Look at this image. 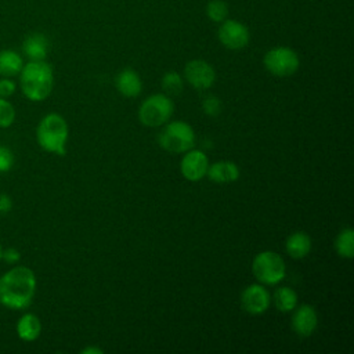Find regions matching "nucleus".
<instances>
[{
  "label": "nucleus",
  "instance_id": "1",
  "mask_svg": "<svg viewBox=\"0 0 354 354\" xmlns=\"http://www.w3.org/2000/svg\"><path fill=\"white\" fill-rule=\"evenodd\" d=\"M36 275L26 266H14L0 277V304L8 310L28 308L36 293Z\"/></svg>",
  "mask_w": 354,
  "mask_h": 354
},
{
  "label": "nucleus",
  "instance_id": "2",
  "mask_svg": "<svg viewBox=\"0 0 354 354\" xmlns=\"http://www.w3.org/2000/svg\"><path fill=\"white\" fill-rule=\"evenodd\" d=\"M19 86L24 95L30 101L46 100L54 86V72L48 62L29 61L19 72Z\"/></svg>",
  "mask_w": 354,
  "mask_h": 354
},
{
  "label": "nucleus",
  "instance_id": "3",
  "mask_svg": "<svg viewBox=\"0 0 354 354\" xmlns=\"http://www.w3.org/2000/svg\"><path fill=\"white\" fill-rule=\"evenodd\" d=\"M68 136L69 127L66 120L55 112L43 116L36 129V140L40 148L57 155L65 153Z\"/></svg>",
  "mask_w": 354,
  "mask_h": 354
},
{
  "label": "nucleus",
  "instance_id": "4",
  "mask_svg": "<svg viewBox=\"0 0 354 354\" xmlns=\"http://www.w3.org/2000/svg\"><path fill=\"white\" fill-rule=\"evenodd\" d=\"M195 131L194 129L184 120H174L167 123L163 130L159 133L158 141L159 145L174 153L187 152L195 145Z\"/></svg>",
  "mask_w": 354,
  "mask_h": 354
},
{
  "label": "nucleus",
  "instance_id": "5",
  "mask_svg": "<svg viewBox=\"0 0 354 354\" xmlns=\"http://www.w3.org/2000/svg\"><path fill=\"white\" fill-rule=\"evenodd\" d=\"M252 272L259 282L264 285H275L283 279L286 266L278 253L272 250H264L257 253L253 259Z\"/></svg>",
  "mask_w": 354,
  "mask_h": 354
},
{
  "label": "nucleus",
  "instance_id": "6",
  "mask_svg": "<svg viewBox=\"0 0 354 354\" xmlns=\"http://www.w3.org/2000/svg\"><path fill=\"white\" fill-rule=\"evenodd\" d=\"M173 111L174 104L166 94H152L140 105L138 119L148 127H158L170 119Z\"/></svg>",
  "mask_w": 354,
  "mask_h": 354
},
{
  "label": "nucleus",
  "instance_id": "7",
  "mask_svg": "<svg viewBox=\"0 0 354 354\" xmlns=\"http://www.w3.org/2000/svg\"><path fill=\"white\" fill-rule=\"evenodd\" d=\"M266 69L278 77H286L293 75L300 65L299 55L295 50L279 46L268 50L263 58Z\"/></svg>",
  "mask_w": 354,
  "mask_h": 354
},
{
  "label": "nucleus",
  "instance_id": "8",
  "mask_svg": "<svg viewBox=\"0 0 354 354\" xmlns=\"http://www.w3.org/2000/svg\"><path fill=\"white\" fill-rule=\"evenodd\" d=\"M217 36L220 43L230 50L245 48L250 40V33L246 25L235 19L223 21L217 30Z\"/></svg>",
  "mask_w": 354,
  "mask_h": 354
},
{
  "label": "nucleus",
  "instance_id": "9",
  "mask_svg": "<svg viewBox=\"0 0 354 354\" xmlns=\"http://www.w3.org/2000/svg\"><path fill=\"white\" fill-rule=\"evenodd\" d=\"M184 77L196 90H206L214 84L216 72L213 66L203 59H192L184 68Z\"/></svg>",
  "mask_w": 354,
  "mask_h": 354
},
{
  "label": "nucleus",
  "instance_id": "10",
  "mask_svg": "<svg viewBox=\"0 0 354 354\" xmlns=\"http://www.w3.org/2000/svg\"><path fill=\"white\" fill-rule=\"evenodd\" d=\"M271 303L268 290L263 285L252 283L243 289L241 295V304L243 310L252 315L263 314Z\"/></svg>",
  "mask_w": 354,
  "mask_h": 354
},
{
  "label": "nucleus",
  "instance_id": "11",
  "mask_svg": "<svg viewBox=\"0 0 354 354\" xmlns=\"http://www.w3.org/2000/svg\"><path fill=\"white\" fill-rule=\"evenodd\" d=\"M207 167H209V159L205 155V152L199 149H192V148L185 152L180 163L181 174L188 181L202 180L207 173Z\"/></svg>",
  "mask_w": 354,
  "mask_h": 354
},
{
  "label": "nucleus",
  "instance_id": "12",
  "mask_svg": "<svg viewBox=\"0 0 354 354\" xmlns=\"http://www.w3.org/2000/svg\"><path fill=\"white\" fill-rule=\"evenodd\" d=\"M318 325V315L313 306L301 304L295 307V313L292 315V328L296 335L307 337L314 333Z\"/></svg>",
  "mask_w": 354,
  "mask_h": 354
},
{
  "label": "nucleus",
  "instance_id": "13",
  "mask_svg": "<svg viewBox=\"0 0 354 354\" xmlns=\"http://www.w3.org/2000/svg\"><path fill=\"white\" fill-rule=\"evenodd\" d=\"M50 43L46 35L40 32H33L28 35L22 41V53L29 58V61H43L48 54Z\"/></svg>",
  "mask_w": 354,
  "mask_h": 354
},
{
  "label": "nucleus",
  "instance_id": "14",
  "mask_svg": "<svg viewBox=\"0 0 354 354\" xmlns=\"http://www.w3.org/2000/svg\"><path fill=\"white\" fill-rule=\"evenodd\" d=\"M115 84H116L118 91L120 94H123L124 97H137V95H140V93L142 90L141 77L131 68H126V69L120 71L116 75Z\"/></svg>",
  "mask_w": 354,
  "mask_h": 354
},
{
  "label": "nucleus",
  "instance_id": "15",
  "mask_svg": "<svg viewBox=\"0 0 354 354\" xmlns=\"http://www.w3.org/2000/svg\"><path fill=\"white\" fill-rule=\"evenodd\" d=\"M206 176L214 183H234L239 177V167L234 162L220 160L209 165Z\"/></svg>",
  "mask_w": 354,
  "mask_h": 354
},
{
  "label": "nucleus",
  "instance_id": "16",
  "mask_svg": "<svg viewBox=\"0 0 354 354\" xmlns=\"http://www.w3.org/2000/svg\"><path fill=\"white\" fill-rule=\"evenodd\" d=\"M41 333V322L37 315L25 313L17 322V335L24 342H33Z\"/></svg>",
  "mask_w": 354,
  "mask_h": 354
},
{
  "label": "nucleus",
  "instance_id": "17",
  "mask_svg": "<svg viewBox=\"0 0 354 354\" xmlns=\"http://www.w3.org/2000/svg\"><path fill=\"white\" fill-rule=\"evenodd\" d=\"M285 249L292 259H303L311 250V238L304 231H296L288 236Z\"/></svg>",
  "mask_w": 354,
  "mask_h": 354
},
{
  "label": "nucleus",
  "instance_id": "18",
  "mask_svg": "<svg viewBox=\"0 0 354 354\" xmlns=\"http://www.w3.org/2000/svg\"><path fill=\"white\" fill-rule=\"evenodd\" d=\"M24 66V59L19 53L12 48L0 50V76L14 77L19 75Z\"/></svg>",
  "mask_w": 354,
  "mask_h": 354
},
{
  "label": "nucleus",
  "instance_id": "19",
  "mask_svg": "<svg viewBox=\"0 0 354 354\" xmlns=\"http://www.w3.org/2000/svg\"><path fill=\"white\" fill-rule=\"evenodd\" d=\"M274 304L275 307L282 311V313H288L295 310V307L297 306L299 297L295 289L289 288V286H281L274 292Z\"/></svg>",
  "mask_w": 354,
  "mask_h": 354
},
{
  "label": "nucleus",
  "instance_id": "20",
  "mask_svg": "<svg viewBox=\"0 0 354 354\" xmlns=\"http://www.w3.org/2000/svg\"><path fill=\"white\" fill-rule=\"evenodd\" d=\"M335 249L340 257L353 259L354 256V230L344 228L342 230L335 239Z\"/></svg>",
  "mask_w": 354,
  "mask_h": 354
},
{
  "label": "nucleus",
  "instance_id": "21",
  "mask_svg": "<svg viewBox=\"0 0 354 354\" xmlns=\"http://www.w3.org/2000/svg\"><path fill=\"white\" fill-rule=\"evenodd\" d=\"M228 4L224 0H210L206 6V15L213 22H223L228 17Z\"/></svg>",
  "mask_w": 354,
  "mask_h": 354
},
{
  "label": "nucleus",
  "instance_id": "22",
  "mask_svg": "<svg viewBox=\"0 0 354 354\" xmlns=\"http://www.w3.org/2000/svg\"><path fill=\"white\" fill-rule=\"evenodd\" d=\"M162 88L167 94H171V95L180 94L183 91V88H184L183 77L177 72H174V71H170V72L165 73L163 77H162Z\"/></svg>",
  "mask_w": 354,
  "mask_h": 354
},
{
  "label": "nucleus",
  "instance_id": "23",
  "mask_svg": "<svg viewBox=\"0 0 354 354\" xmlns=\"http://www.w3.org/2000/svg\"><path fill=\"white\" fill-rule=\"evenodd\" d=\"M15 116H17V112L14 105L8 100L0 97V127L1 129L10 127L15 122Z\"/></svg>",
  "mask_w": 354,
  "mask_h": 354
},
{
  "label": "nucleus",
  "instance_id": "24",
  "mask_svg": "<svg viewBox=\"0 0 354 354\" xmlns=\"http://www.w3.org/2000/svg\"><path fill=\"white\" fill-rule=\"evenodd\" d=\"M202 109L203 112L207 115V116H217L220 115L221 112V102H220V98L210 94V95H206L202 101Z\"/></svg>",
  "mask_w": 354,
  "mask_h": 354
},
{
  "label": "nucleus",
  "instance_id": "25",
  "mask_svg": "<svg viewBox=\"0 0 354 354\" xmlns=\"http://www.w3.org/2000/svg\"><path fill=\"white\" fill-rule=\"evenodd\" d=\"M14 166V153L8 147L0 145V173L11 170Z\"/></svg>",
  "mask_w": 354,
  "mask_h": 354
},
{
  "label": "nucleus",
  "instance_id": "26",
  "mask_svg": "<svg viewBox=\"0 0 354 354\" xmlns=\"http://www.w3.org/2000/svg\"><path fill=\"white\" fill-rule=\"evenodd\" d=\"M17 84L11 77H1L0 79V97L7 98L15 93Z\"/></svg>",
  "mask_w": 354,
  "mask_h": 354
},
{
  "label": "nucleus",
  "instance_id": "27",
  "mask_svg": "<svg viewBox=\"0 0 354 354\" xmlns=\"http://www.w3.org/2000/svg\"><path fill=\"white\" fill-rule=\"evenodd\" d=\"M1 260L6 261L7 264H17L21 260V253L15 248H7L3 249L1 253Z\"/></svg>",
  "mask_w": 354,
  "mask_h": 354
},
{
  "label": "nucleus",
  "instance_id": "28",
  "mask_svg": "<svg viewBox=\"0 0 354 354\" xmlns=\"http://www.w3.org/2000/svg\"><path fill=\"white\" fill-rule=\"evenodd\" d=\"M12 209V201L8 195L1 194L0 195V214H6Z\"/></svg>",
  "mask_w": 354,
  "mask_h": 354
},
{
  "label": "nucleus",
  "instance_id": "29",
  "mask_svg": "<svg viewBox=\"0 0 354 354\" xmlns=\"http://www.w3.org/2000/svg\"><path fill=\"white\" fill-rule=\"evenodd\" d=\"M80 353H82V354H102L104 350L100 348V347H93V346H90V347H84Z\"/></svg>",
  "mask_w": 354,
  "mask_h": 354
},
{
  "label": "nucleus",
  "instance_id": "30",
  "mask_svg": "<svg viewBox=\"0 0 354 354\" xmlns=\"http://www.w3.org/2000/svg\"><path fill=\"white\" fill-rule=\"evenodd\" d=\"M1 253H3V248H1V245H0V261H1Z\"/></svg>",
  "mask_w": 354,
  "mask_h": 354
}]
</instances>
